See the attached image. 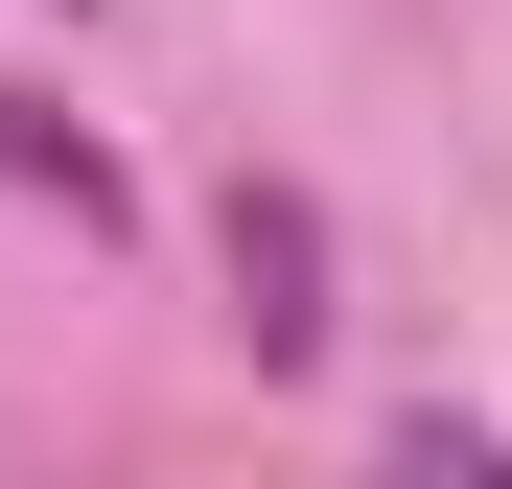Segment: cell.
I'll use <instances>...</instances> for the list:
<instances>
[{
    "label": "cell",
    "mask_w": 512,
    "mask_h": 489,
    "mask_svg": "<svg viewBox=\"0 0 512 489\" xmlns=\"http://www.w3.org/2000/svg\"><path fill=\"white\" fill-rule=\"evenodd\" d=\"M0 187H24V210H70V233H117V210H140V187H117V140H94V117H47L24 70H0Z\"/></svg>",
    "instance_id": "1"
},
{
    "label": "cell",
    "mask_w": 512,
    "mask_h": 489,
    "mask_svg": "<svg viewBox=\"0 0 512 489\" xmlns=\"http://www.w3.org/2000/svg\"><path fill=\"white\" fill-rule=\"evenodd\" d=\"M233 326H256V350H326V233L280 187H233Z\"/></svg>",
    "instance_id": "2"
},
{
    "label": "cell",
    "mask_w": 512,
    "mask_h": 489,
    "mask_svg": "<svg viewBox=\"0 0 512 489\" xmlns=\"http://www.w3.org/2000/svg\"><path fill=\"white\" fill-rule=\"evenodd\" d=\"M373 489H512V443H489V420H443V396H419V420L373 443Z\"/></svg>",
    "instance_id": "3"
}]
</instances>
